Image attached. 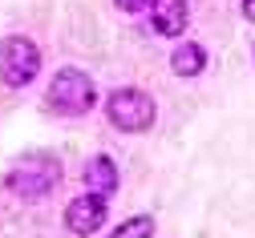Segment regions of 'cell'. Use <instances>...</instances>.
I'll use <instances>...</instances> for the list:
<instances>
[{"instance_id": "1", "label": "cell", "mask_w": 255, "mask_h": 238, "mask_svg": "<svg viewBox=\"0 0 255 238\" xmlns=\"http://www.w3.org/2000/svg\"><path fill=\"white\" fill-rule=\"evenodd\" d=\"M61 182V161L45 150L37 154H24L8 174H4V186L16 194V198H45L53 186Z\"/></svg>"}, {"instance_id": "2", "label": "cell", "mask_w": 255, "mask_h": 238, "mask_svg": "<svg viewBox=\"0 0 255 238\" xmlns=\"http://www.w3.org/2000/svg\"><path fill=\"white\" fill-rule=\"evenodd\" d=\"M49 109L53 113H65V117H81L93 109V101H98V89H93V81L81 73V69H61L53 81H49Z\"/></svg>"}, {"instance_id": "3", "label": "cell", "mask_w": 255, "mask_h": 238, "mask_svg": "<svg viewBox=\"0 0 255 238\" xmlns=\"http://www.w3.org/2000/svg\"><path fill=\"white\" fill-rule=\"evenodd\" d=\"M37 69H41V49L28 37H4L0 41V81L4 85L24 89L37 77Z\"/></svg>"}, {"instance_id": "4", "label": "cell", "mask_w": 255, "mask_h": 238, "mask_svg": "<svg viewBox=\"0 0 255 238\" xmlns=\"http://www.w3.org/2000/svg\"><path fill=\"white\" fill-rule=\"evenodd\" d=\"M106 117L126 133H142L154 125V101L142 89H114L106 101Z\"/></svg>"}, {"instance_id": "5", "label": "cell", "mask_w": 255, "mask_h": 238, "mask_svg": "<svg viewBox=\"0 0 255 238\" xmlns=\"http://www.w3.org/2000/svg\"><path fill=\"white\" fill-rule=\"evenodd\" d=\"M106 202H110V198H102V194H81V198H73L69 210H65V226H69L73 234L102 230V222H106V214H110Z\"/></svg>"}, {"instance_id": "6", "label": "cell", "mask_w": 255, "mask_h": 238, "mask_svg": "<svg viewBox=\"0 0 255 238\" xmlns=\"http://www.w3.org/2000/svg\"><path fill=\"white\" fill-rule=\"evenodd\" d=\"M150 24L158 37H178L190 24V12H186V0H154L150 4Z\"/></svg>"}, {"instance_id": "7", "label": "cell", "mask_w": 255, "mask_h": 238, "mask_svg": "<svg viewBox=\"0 0 255 238\" xmlns=\"http://www.w3.org/2000/svg\"><path fill=\"white\" fill-rule=\"evenodd\" d=\"M85 186H89V194H102V198H110L114 190H118V165H114V158H106V154H93L89 161H85Z\"/></svg>"}, {"instance_id": "8", "label": "cell", "mask_w": 255, "mask_h": 238, "mask_svg": "<svg viewBox=\"0 0 255 238\" xmlns=\"http://www.w3.org/2000/svg\"><path fill=\"white\" fill-rule=\"evenodd\" d=\"M170 69L178 77H199L207 69V49L203 45H178L174 57H170Z\"/></svg>"}, {"instance_id": "9", "label": "cell", "mask_w": 255, "mask_h": 238, "mask_svg": "<svg viewBox=\"0 0 255 238\" xmlns=\"http://www.w3.org/2000/svg\"><path fill=\"white\" fill-rule=\"evenodd\" d=\"M154 234V218L150 214H138V218H130V222H122L110 238H150Z\"/></svg>"}, {"instance_id": "10", "label": "cell", "mask_w": 255, "mask_h": 238, "mask_svg": "<svg viewBox=\"0 0 255 238\" xmlns=\"http://www.w3.org/2000/svg\"><path fill=\"white\" fill-rule=\"evenodd\" d=\"M150 4H154V0H118V8H122V12H146Z\"/></svg>"}, {"instance_id": "11", "label": "cell", "mask_w": 255, "mask_h": 238, "mask_svg": "<svg viewBox=\"0 0 255 238\" xmlns=\"http://www.w3.org/2000/svg\"><path fill=\"white\" fill-rule=\"evenodd\" d=\"M239 4H243V16H247V20H255V0H239Z\"/></svg>"}]
</instances>
